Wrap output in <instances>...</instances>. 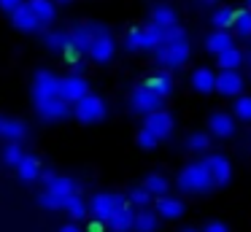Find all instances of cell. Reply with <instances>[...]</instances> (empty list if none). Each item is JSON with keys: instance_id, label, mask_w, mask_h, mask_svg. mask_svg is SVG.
<instances>
[{"instance_id": "cell-1", "label": "cell", "mask_w": 251, "mask_h": 232, "mask_svg": "<svg viewBox=\"0 0 251 232\" xmlns=\"http://www.w3.org/2000/svg\"><path fill=\"white\" fill-rule=\"evenodd\" d=\"M189 54H192V46H189V38H186L184 27L176 25L170 30H165L159 46L154 49V62L159 65L162 70H178L189 62Z\"/></svg>"}, {"instance_id": "cell-2", "label": "cell", "mask_w": 251, "mask_h": 232, "mask_svg": "<svg viewBox=\"0 0 251 232\" xmlns=\"http://www.w3.org/2000/svg\"><path fill=\"white\" fill-rule=\"evenodd\" d=\"M176 186H178L184 194H208V192H213L211 176H208L202 159L186 162V165L178 170V176H176Z\"/></svg>"}, {"instance_id": "cell-3", "label": "cell", "mask_w": 251, "mask_h": 232, "mask_svg": "<svg viewBox=\"0 0 251 232\" xmlns=\"http://www.w3.org/2000/svg\"><path fill=\"white\" fill-rule=\"evenodd\" d=\"M165 32L159 27H154L151 22L149 25H138V27H130L125 35V49L127 52H154L159 46Z\"/></svg>"}, {"instance_id": "cell-4", "label": "cell", "mask_w": 251, "mask_h": 232, "mask_svg": "<svg viewBox=\"0 0 251 232\" xmlns=\"http://www.w3.org/2000/svg\"><path fill=\"white\" fill-rule=\"evenodd\" d=\"M122 205H127L125 194H116V192H98V194H92V200L87 203V210H89V216H92L98 224H105V221H108L111 216H114L116 210L122 208Z\"/></svg>"}, {"instance_id": "cell-5", "label": "cell", "mask_w": 251, "mask_h": 232, "mask_svg": "<svg viewBox=\"0 0 251 232\" xmlns=\"http://www.w3.org/2000/svg\"><path fill=\"white\" fill-rule=\"evenodd\" d=\"M71 113L78 119L81 124H98L105 119V113H108V108H105V100L100 95H84L78 103H73Z\"/></svg>"}, {"instance_id": "cell-6", "label": "cell", "mask_w": 251, "mask_h": 232, "mask_svg": "<svg viewBox=\"0 0 251 232\" xmlns=\"http://www.w3.org/2000/svg\"><path fill=\"white\" fill-rule=\"evenodd\" d=\"M68 32H71V46L76 49L78 54H87V49L92 46L100 35H108L111 30L105 25H100V22H81V25H76Z\"/></svg>"}, {"instance_id": "cell-7", "label": "cell", "mask_w": 251, "mask_h": 232, "mask_svg": "<svg viewBox=\"0 0 251 232\" xmlns=\"http://www.w3.org/2000/svg\"><path fill=\"white\" fill-rule=\"evenodd\" d=\"M202 165H205L208 176H211L213 189L227 186V183L232 181V162H229V156L219 154V151H208V154L202 156Z\"/></svg>"}, {"instance_id": "cell-8", "label": "cell", "mask_w": 251, "mask_h": 232, "mask_svg": "<svg viewBox=\"0 0 251 232\" xmlns=\"http://www.w3.org/2000/svg\"><path fill=\"white\" fill-rule=\"evenodd\" d=\"M30 95H33V103H44L49 97H60V76H54L51 70H35Z\"/></svg>"}, {"instance_id": "cell-9", "label": "cell", "mask_w": 251, "mask_h": 232, "mask_svg": "<svg viewBox=\"0 0 251 232\" xmlns=\"http://www.w3.org/2000/svg\"><path fill=\"white\" fill-rule=\"evenodd\" d=\"M143 129H149V132L154 135L157 140H165L173 135L176 129V119L170 111H165V108H159V111H151L143 116Z\"/></svg>"}, {"instance_id": "cell-10", "label": "cell", "mask_w": 251, "mask_h": 232, "mask_svg": "<svg viewBox=\"0 0 251 232\" xmlns=\"http://www.w3.org/2000/svg\"><path fill=\"white\" fill-rule=\"evenodd\" d=\"M127 103H130V111H135V113H141V116H146V113H151V111H159L162 108V97L159 95H154L149 86H135V89L130 92V97H127Z\"/></svg>"}, {"instance_id": "cell-11", "label": "cell", "mask_w": 251, "mask_h": 232, "mask_svg": "<svg viewBox=\"0 0 251 232\" xmlns=\"http://www.w3.org/2000/svg\"><path fill=\"white\" fill-rule=\"evenodd\" d=\"M84 95H89V81L81 73H68L60 78V97L73 108V103H78Z\"/></svg>"}, {"instance_id": "cell-12", "label": "cell", "mask_w": 251, "mask_h": 232, "mask_svg": "<svg viewBox=\"0 0 251 232\" xmlns=\"http://www.w3.org/2000/svg\"><path fill=\"white\" fill-rule=\"evenodd\" d=\"M41 181H44V192L57 194V197H71V194H78V183L73 181L71 176H60V173L44 170V173H41Z\"/></svg>"}, {"instance_id": "cell-13", "label": "cell", "mask_w": 251, "mask_h": 232, "mask_svg": "<svg viewBox=\"0 0 251 232\" xmlns=\"http://www.w3.org/2000/svg\"><path fill=\"white\" fill-rule=\"evenodd\" d=\"M151 210L157 213V219H165V221H176L186 213V205L184 200L173 197V194H165V197H157L151 203Z\"/></svg>"}, {"instance_id": "cell-14", "label": "cell", "mask_w": 251, "mask_h": 232, "mask_svg": "<svg viewBox=\"0 0 251 232\" xmlns=\"http://www.w3.org/2000/svg\"><path fill=\"white\" fill-rule=\"evenodd\" d=\"M235 129H238V122H235L232 113L213 111L211 116H208V135H211V138H232Z\"/></svg>"}, {"instance_id": "cell-15", "label": "cell", "mask_w": 251, "mask_h": 232, "mask_svg": "<svg viewBox=\"0 0 251 232\" xmlns=\"http://www.w3.org/2000/svg\"><path fill=\"white\" fill-rule=\"evenodd\" d=\"M243 73L240 70H219L216 73V92L224 97H238L243 95Z\"/></svg>"}, {"instance_id": "cell-16", "label": "cell", "mask_w": 251, "mask_h": 232, "mask_svg": "<svg viewBox=\"0 0 251 232\" xmlns=\"http://www.w3.org/2000/svg\"><path fill=\"white\" fill-rule=\"evenodd\" d=\"M33 108L41 119H46V122H60V119L71 116V105H68L62 97H49V100H44V103H33Z\"/></svg>"}, {"instance_id": "cell-17", "label": "cell", "mask_w": 251, "mask_h": 232, "mask_svg": "<svg viewBox=\"0 0 251 232\" xmlns=\"http://www.w3.org/2000/svg\"><path fill=\"white\" fill-rule=\"evenodd\" d=\"M27 135V124L17 116H0V138L6 143H22Z\"/></svg>"}, {"instance_id": "cell-18", "label": "cell", "mask_w": 251, "mask_h": 232, "mask_svg": "<svg viewBox=\"0 0 251 232\" xmlns=\"http://www.w3.org/2000/svg\"><path fill=\"white\" fill-rule=\"evenodd\" d=\"M189 84H192V89L200 92V95L216 92V70H213V68H205V65H200V68L192 70Z\"/></svg>"}, {"instance_id": "cell-19", "label": "cell", "mask_w": 251, "mask_h": 232, "mask_svg": "<svg viewBox=\"0 0 251 232\" xmlns=\"http://www.w3.org/2000/svg\"><path fill=\"white\" fill-rule=\"evenodd\" d=\"M8 16H11V25L17 27V30H22V32H35V30L41 27V22L35 19L33 8H30L27 3H19Z\"/></svg>"}, {"instance_id": "cell-20", "label": "cell", "mask_w": 251, "mask_h": 232, "mask_svg": "<svg viewBox=\"0 0 251 232\" xmlns=\"http://www.w3.org/2000/svg\"><path fill=\"white\" fill-rule=\"evenodd\" d=\"M143 86H149L154 95H159V97L165 100V97L173 95L176 81H173V73H168V70H157V73H151L146 81H143Z\"/></svg>"}, {"instance_id": "cell-21", "label": "cell", "mask_w": 251, "mask_h": 232, "mask_svg": "<svg viewBox=\"0 0 251 232\" xmlns=\"http://www.w3.org/2000/svg\"><path fill=\"white\" fill-rule=\"evenodd\" d=\"M114 52H116V43H114V35L108 32V35H100L98 41L87 49V57L92 59V62L103 65V62H108V59L114 57Z\"/></svg>"}, {"instance_id": "cell-22", "label": "cell", "mask_w": 251, "mask_h": 232, "mask_svg": "<svg viewBox=\"0 0 251 232\" xmlns=\"http://www.w3.org/2000/svg\"><path fill=\"white\" fill-rule=\"evenodd\" d=\"M41 173H44V165H41L38 156L25 154L22 159H19V165H17V176L22 178L25 183H35V181H41Z\"/></svg>"}, {"instance_id": "cell-23", "label": "cell", "mask_w": 251, "mask_h": 232, "mask_svg": "<svg viewBox=\"0 0 251 232\" xmlns=\"http://www.w3.org/2000/svg\"><path fill=\"white\" fill-rule=\"evenodd\" d=\"M151 25L159 27V30L165 32V30H170V27L178 25V14H176L173 5L159 3V5H154V8H151Z\"/></svg>"}, {"instance_id": "cell-24", "label": "cell", "mask_w": 251, "mask_h": 232, "mask_svg": "<svg viewBox=\"0 0 251 232\" xmlns=\"http://www.w3.org/2000/svg\"><path fill=\"white\" fill-rule=\"evenodd\" d=\"M132 221H135V208H132V205H122V208L105 221V227H108L111 232H132Z\"/></svg>"}, {"instance_id": "cell-25", "label": "cell", "mask_w": 251, "mask_h": 232, "mask_svg": "<svg viewBox=\"0 0 251 232\" xmlns=\"http://www.w3.org/2000/svg\"><path fill=\"white\" fill-rule=\"evenodd\" d=\"M229 46H235V38L229 30H211L205 35V49L211 54H222V52H227Z\"/></svg>"}, {"instance_id": "cell-26", "label": "cell", "mask_w": 251, "mask_h": 232, "mask_svg": "<svg viewBox=\"0 0 251 232\" xmlns=\"http://www.w3.org/2000/svg\"><path fill=\"white\" fill-rule=\"evenodd\" d=\"M141 186L146 189V192L151 194L154 200H157V197H165V194H170V181H168V176H162V173H149V176L143 178Z\"/></svg>"}, {"instance_id": "cell-27", "label": "cell", "mask_w": 251, "mask_h": 232, "mask_svg": "<svg viewBox=\"0 0 251 232\" xmlns=\"http://www.w3.org/2000/svg\"><path fill=\"white\" fill-rule=\"evenodd\" d=\"M159 219L151 208H141L135 210V221H132V232H157Z\"/></svg>"}, {"instance_id": "cell-28", "label": "cell", "mask_w": 251, "mask_h": 232, "mask_svg": "<svg viewBox=\"0 0 251 232\" xmlns=\"http://www.w3.org/2000/svg\"><path fill=\"white\" fill-rule=\"evenodd\" d=\"M62 210H65L68 216H71L73 224H78L81 219H87L89 210H87V200L81 197V194H71V197L65 200V205H62Z\"/></svg>"}, {"instance_id": "cell-29", "label": "cell", "mask_w": 251, "mask_h": 232, "mask_svg": "<svg viewBox=\"0 0 251 232\" xmlns=\"http://www.w3.org/2000/svg\"><path fill=\"white\" fill-rule=\"evenodd\" d=\"M44 43H46V49H51V52H57V54H65L68 49H73L71 46V32H68V30H51V32H46Z\"/></svg>"}, {"instance_id": "cell-30", "label": "cell", "mask_w": 251, "mask_h": 232, "mask_svg": "<svg viewBox=\"0 0 251 232\" xmlns=\"http://www.w3.org/2000/svg\"><path fill=\"white\" fill-rule=\"evenodd\" d=\"M27 5L33 8V14H35V19L41 22V27L54 22L57 8H54V3H51V0H27Z\"/></svg>"}, {"instance_id": "cell-31", "label": "cell", "mask_w": 251, "mask_h": 232, "mask_svg": "<svg viewBox=\"0 0 251 232\" xmlns=\"http://www.w3.org/2000/svg\"><path fill=\"white\" fill-rule=\"evenodd\" d=\"M211 146H213V138L208 132H202V129L189 132V138H186V149H189L192 154H202V156H205L208 151H211Z\"/></svg>"}, {"instance_id": "cell-32", "label": "cell", "mask_w": 251, "mask_h": 232, "mask_svg": "<svg viewBox=\"0 0 251 232\" xmlns=\"http://www.w3.org/2000/svg\"><path fill=\"white\" fill-rule=\"evenodd\" d=\"M243 57H246V54L240 52L238 46H229L227 52L216 54V65H219L222 70H240V62H243Z\"/></svg>"}, {"instance_id": "cell-33", "label": "cell", "mask_w": 251, "mask_h": 232, "mask_svg": "<svg viewBox=\"0 0 251 232\" xmlns=\"http://www.w3.org/2000/svg\"><path fill=\"white\" fill-rule=\"evenodd\" d=\"M232 19H235V8H232V5H216L213 14H211L213 30H229V27H232Z\"/></svg>"}, {"instance_id": "cell-34", "label": "cell", "mask_w": 251, "mask_h": 232, "mask_svg": "<svg viewBox=\"0 0 251 232\" xmlns=\"http://www.w3.org/2000/svg\"><path fill=\"white\" fill-rule=\"evenodd\" d=\"M125 200H127V205H132L135 210H141V208H151V203H154V197L141 186V183H138V186H132L130 192L125 194Z\"/></svg>"}, {"instance_id": "cell-35", "label": "cell", "mask_w": 251, "mask_h": 232, "mask_svg": "<svg viewBox=\"0 0 251 232\" xmlns=\"http://www.w3.org/2000/svg\"><path fill=\"white\" fill-rule=\"evenodd\" d=\"M232 27L240 38L249 41L251 38V8H235V19H232Z\"/></svg>"}, {"instance_id": "cell-36", "label": "cell", "mask_w": 251, "mask_h": 232, "mask_svg": "<svg viewBox=\"0 0 251 232\" xmlns=\"http://www.w3.org/2000/svg\"><path fill=\"white\" fill-rule=\"evenodd\" d=\"M235 122H251V95H238L232 103Z\"/></svg>"}, {"instance_id": "cell-37", "label": "cell", "mask_w": 251, "mask_h": 232, "mask_svg": "<svg viewBox=\"0 0 251 232\" xmlns=\"http://www.w3.org/2000/svg\"><path fill=\"white\" fill-rule=\"evenodd\" d=\"M22 156H25L22 143H6V146H3V162H6L8 167H17Z\"/></svg>"}, {"instance_id": "cell-38", "label": "cell", "mask_w": 251, "mask_h": 232, "mask_svg": "<svg viewBox=\"0 0 251 232\" xmlns=\"http://www.w3.org/2000/svg\"><path fill=\"white\" fill-rule=\"evenodd\" d=\"M65 200H68V197H57V194L41 192L38 203H41V208H46V210H62V205H65Z\"/></svg>"}, {"instance_id": "cell-39", "label": "cell", "mask_w": 251, "mask_h": 232, "mask_svg": "<svg viewBox=\"0 0 251 232\" xmlns=\"http://www.w3.org/2000/svg\"><path fill=\"white\" fill-rule=\"evenodd\" d=\"M135 140H138V146H141V149L143 151H151V149H157V146H159V140L157 138H154V135L151 132H149V129H138V135H135Z\"/></svg>"}, {"instance_id": "cell-40", "label": "cell", "mask_w": 251, "mask_h": 232, "mask_svg": "<svg viewBox=\"0 0 251 232\" xmlns=\"http://www.w3.org/2000/svg\"><path fill=\"white\" fill-rule=\"evenodd\" d=\"M200 232H229V227L224 224V221H208Z\"/></svg>"}, {"instance_id": "cell-41", "label": "cell", "mask_w": 251, "mask_h": 232, "mask_svg": "<svg viewBox=\"0 0 251 232\" xmlns=\"http://www.w3.org/2000/svg\"><path fill=\"white\" fill-rule=\"evenodd\" d=\"M19 3H22V0H0V8L6 11V14H11V11L17 8Z\"/></svg>"}, {"instance_id": "cell-42", "label": "cell", "mask_w": 251, "mask_h": 232, "mask_svg": "<svg viewBox=\"0 0 251 232\" xmlns=\"http://www.w3.org/2000/svg\"><path fill=\"white\" fill-rule=\"evenodd\" d=\"M60 232H84V230H81V227H78V224H73V221H68V224L62 227Z\"/></svg>"}, {"instance_id": "cell-43", "label": "cell", "mask_w": 251, "mask_h": 232, "mask_svg": "<svg viewBox=\"0 0 251 232\" xmlns=\"http://www.w3.org/2000/svg\"><path fill=\"white\" fill-rule=\"evenodd\" d=\"M89 232H103V224H98V221H95V224H92V230H89Z\"/></svg>"}, {"instance_id": "cell-44", "label": "cell", "mask_w": 251, "mask_h": 232, "mask_svg": "<svg viewBox=\"0 0 251 232\" xmlns=\"http://www.w3.org/2000/svg\"><path fill=\"white\" fill-rule=\"evenodd\" d=\"M202 5H216V0H200Z\"/></svg>"}, {"instance_id": "cell-45", "label": "cell", "mask_w": 251, "mask_h": 232, "mask_svg": "<svg viewBox=\"0 0 251 232\" xmlns=\"http://www.w3.org/2000/svg\"><path fill=\"white\" fill-rule=\"evenodd\" d=\"M181 232H200V230H195V227H184Z\"/></svg>"}, {"instance_id": "cell-46", "label": "cell", "mask_w": 251, "mask_h": 232, "mask_svg": "<svg viewBox=\"0 0 251 232\" xmlns=\"http://www.w3.org/2000/svg\"><path fill=\"white\" fill-rule=\"evenodd\" d=\"M51 3H54V5H57V3H71V0H51Z\"/></svg>"}, {"instance_id": "cell-47", "label": "cell", "mask_w": 251, "mask_h": 232, "mask_svg": "<svg viewBox=\"0 0 251 232\" xmlns=\"http://www.w3.org/2000/svg\"><path fill=\"white\" fill-rule=\"evenodd\" d=\"M246 8H251V0H246Z\"/></svg>"}, {"instance_id": "cell-48", "label": "cell", "mask_w": 251, "mask_h": 232, "mask_svg": "<svg viewBox=\"0 0 251 232\" xmlns=\"http://www.w3.org/2000/svg\"><path fill=\"white\" fill-rule=\"evenodd\" d=\"M249 65H251V54H249Z\"/></svg>"}]
</instances>
